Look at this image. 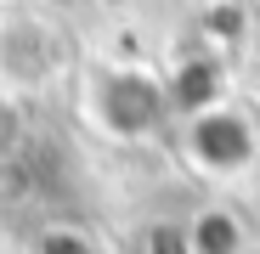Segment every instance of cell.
<instances>
[{"mask_svg":"<svg viewBox=\"0 0 260 254\" xmlns=\"http://www.w3.org/2000/svg\"><path fill=\"white\" fill-rule=\"evenodd\" d=\"M12 141H17V113L12 102H0V153H12Z\"/></svg>","mask_w":260,"mask_h":254,"instance_id":"obj_1","label":"cell"}]
</instances>
